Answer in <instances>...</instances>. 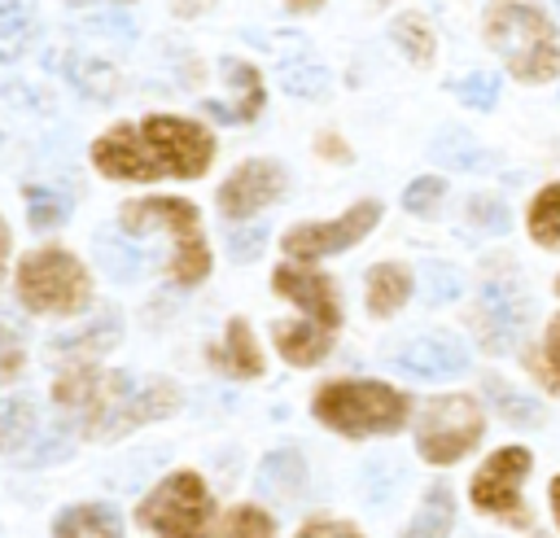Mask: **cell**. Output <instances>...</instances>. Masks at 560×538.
I'll return each instance as SVG.
<instances>
[{
    "label": "cell",
    "instance_id": "obj_1",
    "mask_svg": "<svg viewBox=\"0 0 560 538\" xmlns=\"http://www.w3.org/2000/svg\"><path fill=\"white\" fill-rule=\"evenodd\" d=\"M214 162V136L175 114H149L144 122H118L92 144V166L109 179H197Z\"/></svg>",
    "mask_w": 560,
    "mask_h": 538
},
{
    "label": "cell",
    "instance_id": "obj_2",
    "mask_svg": "<svg viewBox=\"0 0 560 538\" xmlns=\"http://www.w3.org/2000/svg\"><path fill=\"white\" fill-rule=\"evenodd\" d=\"M271 289L302 311L298 324H276L271 328V341H276L280 359L293 363V367H315L319 359H328L332 337L341 328V306H337L332 280L324 271H315V267L284 262V267H276Z\"/></svg>",
    "mask_w": 560,
    "mask_h": 538
},
{
    "label": "cell",
    "instance_id": "obj_3",
    "mask_svg": "<svg viewBox=\"0 0 560 538\" xmlns=\"http://www.w3.org/2000/svg\"><path fill=\"white\" fill-rule=\"evenodd\" d=\"M481 31L512 79L551 83L560 74V31L534 0H494L481 17Z\"/></svg>",
    "mask_w": 560,
    "mask_h": 538
},
{
    "label": "cell",
    "instance_id": "obj_4",
    "mask_svg": "<svg viewBox=\"0 0 560 538\" xmlns=\"http://www.w3.org/2000/svg\"><path fill=\"white\" fill-rule=\"evenodd\" d=\"M311 411L346 437L398 433L407 424V398L385 381H328L315 389Z\"/></svg>",
    "mask_w": 560,
    "mask_h": 538
},
{
    "label": "cell",
    "instance_id": "obj_5",
    "mask_svg": "<svg viewBox=\"0 0 560 538\" xmlns=\"http://www.w3.org/2000/svg\"><path fill=\"white\" fill-rule=\"evenodd\" d=\"M118 223L122 232H153V227H166L171 241H175V254H171V267L166 276L175 284H201L210 276V245L201 236V214L192 201L184 197H136L118 210Z\"/></svg>",
    "mask_w": 560,
    "mask_h": 538
},
{
    "label": "cell",
    "instance_id": "obj_6",
    "mask_svg": "<svg viewBox=\"0 0 560 538\" xmlns=\"http://www.w3.org/2000/svg\"><path fill=\"white\" fill-rule=\"evenodd\" d=\"M18 302L35 315H74L92 302V276L70 249H31L18 262Z\"/></svg>",
    "mask_w": 560,
    "mask_h": 538
},
{
    "label": "cell",
    "instance_id": "obj_7",
    "mask_svg": "<svg viewBox=\"0 0 560 538\" xmlns=\"http://www.w3.org/2000/svg\"><path fill=\"white\" fill-rule=\"evenodd\" d=\"M214 516V499L197 472H171L162 477L136 507V521L153 529L158 538H206Z\"/></svg>",
    "mask_w": 560,
    "mask_h": 538
},
{
    "label": "cell",
    "instance_id": "obj_8",
    "mask_svg": "<svg viewBox=\"0 0 560 538\" xmlns=\"http://www.w3.org/2000/svg\"><path fill=\"white\" fill-rule=\"evenodd\" d=\"M481 429H486V416L477 407V398L468 394H442V398H429L420 407V424H416V451L424 464H455L464 459L477 442H481Z\"/></svg>",
    "mask_w": 560,
    "mask_h": 538
},
{
    "label": "cell",
    "instance_id": "obj_9",
    "mask_svg": "<svg viewBox=\"0 0 560 538\" xmlns=\"http://www.w3.org/2000/svg\"><path fill=\"white\" fill-rule=\"evenodd\" d=\"M127 394H131L127 372H101V367H92V363H70V367L52 381V402L79 411L88 437H105V429H109V420L118 416V407H122Z\"/></svg>",
    "mask_w": 560,
    "mask_h": 538
},
{
    "label": "cell",
    "instance_id": "obj_10",
    "mask_svg": "<svg viewBox=\"0 0 560 538\" xmlns=\"http://www.w3.org/2000/svg\"><path fill=\"white\" fill-rule=\"evenodd\" d=\"M529 468H534V455H529L525 446H503V451H494V455L477 468V477H472V490H468L472 503H477L481 512H490V516H499V521L525 529V525H529V507L521 503V481L529 477Z\"/></svg>",
    "mask_w": 560,
    "mask_h": 538
},
{
    "label": "cell",
    "instance_id": "obj_11",
    "mask_svg": "<svg viewBox=\"0 0 560 538\" xmlns=\"http://www.w3.org/2000/svg\"><path fill=\"white\" fill-rule=\"evenodd\" d=\"M381 219V206L376 201H354L346 214L328 219V223H298L284 232V254L289 258H324V254H341L350 245H359Z\"/></svg>",
    "mask_w": 560,
    "mask_h": 538
},
{
    "label": "cell",
    "instance_id": "obj_12",
    "mask_svg": "<svg viewBox=\"0 0 560 538\" xmlns=\"http://www.w3.org/2000/svg\"><path fill=\"white\" fill-rule=\"evenodd\" d=\"M280 192H284V171H280V162L254 157V162H241V166L219 184V210H223L228 219H249V214H258L262 206H271Z\"/></svg>",
    "mask_w": 560,
    "mask_h": 538
},
{
    "label": "cell",
    "instance_id": "obj_13",
    "mask_svg": "<svg viewBox=\"0 0 560 538\" xmlns=\"http://www.w3.org/2000/svg\"><path fill=\"white\" fill-rule=\"evenodd\" d=\"M175 407H179V389H175L171 381H153V385H144V389H131V394L122 398L118 416L109 420L105 442H109V437H122V433H131V429H140V424H149V420H162V416H171Z\"/></svg>",
    "mask_w": 560,
    "mask_h": 538
},
{
    "label": "cell",
    "instance_id": "obj_14",
    "mask_svg": "<svg viewBox=\"0 0 560 538\" xmlns=\"http://www.w3.org/2000/svg\"><path fill=\"white\" fill-rule=\"evenodd\" d=\"M394 363H398L402 372H411V376L438 381V376H451V372L468 367V354H464V346H455V341H446V337H416V341H407V346L394 354Z\"/></svg>",
    "mask_w": 560,
    "mask_h": 538
},
{
    "label": "cell",
    "instance_id": "obj_15",
    "mask_svg": "<svg viewBox=\"0 0 560 538\" xmlns=\"http://www.w3.org/2000/svg\"><path fill=\"white\" fill-rule=\"evenodd\" d=\"M223 74H228L236 101H232V105H206V109H210L214 118H223V122H249V118L262 109V79H258V70H254L249 61L228 57V61H223Z\"/></svg>",
    "mask_w": 560,
    "mask_h": 538
},
{
    "label": "cell",
    "instance_id": "obj_16",
    "mask_svg": "<svg viewBox=\"0 0 560 538\" xmlns=\"http://www.w3.org/2000/svg\"><path fill=\"white\" fill-rule=\"evenodd\" d=\"M481 315H486V346H490V350H508V341H512V337L521 332V324H525V306H521V297H516L508 284L486 289Z\"/></svg>",
    "mask_w": 560,
    "mask_h": 538
},
{
    "label": "cell",
    "instance_id": "obj_17",
    "mask_svg": "<svg viewBox=\"0 0 560 538\" xmlns=\"http://www.w3.org/2000/svg\"><path fill=\"white\" fill-rule=\"evenodd\" d=\"M118 315H101V319H92L88 328H79V332H61V337H52L48 341V354H57V359H74V363H92L96 354H105L114 341H118Z\"/></svg>",
    "mask_w": 560,
    "mask_h": 538
},
{
    "label": "cell",
    "instance_id": "obj_18",
    "mask_svg": "<svg viewBox=\"0 0 560 538\" xmlns=\"http://www.w3.org/2000/svg\"><path fill=\"white\" fill-rule=\"evenodd\" d=\"M52 538H122V521L109 503H74L52 521Z\"/></svg>",
    "mask_w": 560,
    "mask_h": 538
},
{
    "label": "cell",
    "instance_id": "obj_19",
    "mask_svg": "<svg viewBox=\"0 0 560 538\" xmlns=\"http://www.w3.org/2000/svg\"><path fill=\"white\" fill-rule=\"evenodd\" d=\"M411 297V271L402 262H376L368 271V311L376 319L402 311V302Z\"/></svg>",
    "mask_w": 560,
    "mask_h": 538
},
{
    "label": "cell",
    "instance_id": "obj_20",
    "mask_svg": "<svg viewBox=\"0 0 560 538\" xmlns=\"http://www.w3.org/2000/svg\"><path fill=\"white\" fill-rule=\"evenodd\" d=\"M210 359H214L228 376H241V381L262 376V354H258L254 332H249L245 319H232V324H228V332H223V350H214Z\"/></svg>",
    "mask_w": 560,
    "mask_h": 538
},
{
    "label": "cell",
    "instance_id": "obj_21",
    "mask_svg": "<svg viewBox=\"0 0 560 538\" xmlns=\"http://www.w3.org/2000/svg\"><path fill=\"white\" fill-rule=\"evenodd\" d=\"M451 525H455V494L438 481V486H429V494L420 499V507H416L411 525L402 529V538H446Z\"/></svg>",
    "mask_w": 560,
    "mask_h": 538
},
{
    "label": "cell",
    "instance_id": "obj_22",
    "mask_svg": "<svg viewBox=\"0 0 560 538\" xmlns=\"http://www.w3.org/2000/svg\"><path fill=\"white\" fill-rule=\"evenodd\" d=\"M35 39V0H0V61H13Z\"/></svg>",
    "mask_w": 560,
    "mask_h": 538
},
{
    "label": "cell",
    "instance_id": "obj_23",
    "mask_svg": "<svg viewBox=\"0 0 560 538\" xmlns=\"http://www.w3.org/2000/svg\"><path fill=\"white\" fill-rule=\"evenodd\" d=\"M302 481H306V468H302L298 451H289V446L276 451V455H267L262 468H258V486L267 494H276V499H293L302 490Z\"/></svg>",
    "mask_w": 560,
    "mask_h": 538
},
{
    "label": "cell",
    "instance_id": "obj_24",
    "mask_svg": "<svg viewBox=\"0 0 560 538\" xmlns=\"http://www.w3.org/2000/svg\"><path fill=\"white\" fill-rule=\"evenodd\" d=\"M529 236L542 249H560V184H547L529 206Z\"/></svg>",
    "mask_w": 560,
    "mask_h": 538
},
{
    "label": "cell",
    "instance_id": "obj_25",
    "mask_svg": "<svg viewBox=\"0 0 560 538\" xmlns=\"http://www.w3.org/2000/svg\"><path fill=\"white\" fill-rule=\"evenodd\" d=\"M35 433V407L26 398H0V455L26 446Z\"/></svg>",
    "mask_w": 560,
    "mask_h": 538
},
{
    "label": "cell",
    "instance_id": "obj_26",
    "mask_svg": "<svg viewBox=\"0 0 560 538\" xmlns=\"http://www.w3.org/2000/svg\"><path fill=\"white\" fill-rule=\"evenodd\" d=\"M389 35H394V44H398L416 66H429V61H433V31H429V22H424L420 13H402V17H394Z\"/></svg>",
    "mask_w": 560,
    "mask_h": 538
},
{
    "label": "cell",
    "instance_id": "obj_27",
    "mask_svg": "<svg viewBox=\"0 0 560 538\" xmlns=\"http://www.w3.org/2000/svg\"><path fill=\"white\" fill-rule=\"evenodd\" d=\"M66 214H70V201L57 188H44V184H31L26 188V219H31V227L48 232V227L66 223Z\"/></svg>",
    "mask_w": 560,
    "mask_h": 538
},
{
    "label": "cell",
    "instance_id": "obj_28",
    "mask_svg": "<svg viewBox=\"0 0 560 538\" xmlns=\"http://www.w3.org/2000/svg\"><path fill=\"white\" fill-rule=\"evenodd\" d=\"M219 538H276V521H271L262 507L241 503V507H232V512L223 516Z\"/></svg>",
    "mask_w": 560,
    "mask_h": 538
},
{
    "label": "cell",
    "instance_id": "obj_29",
    "mask_svg": "<svg viewBox=\"0 0 560 538\" xmlns=\"http://www.w3.org/2000/svg\"><path fill=\"white\" fill-rule=\"evenodd\" d=\"M70 74H74V83L83 87V92H92L96 101H109V92H114V70L105 66V61H96V57H79L74 66H70Z\"/></svg>",
    "mask_w": 560,
    "mask_h": 538
},
{
    "label": "cell",
    "instance_id": "obj_30",
    "mask_svg": "<svg viewBox=\"0 0 560 538\" xmlns=\"http://www.w3.org/2000/svg\"><path fill=\"white\" fill-rule=\"evenodd\" d=\"M446 192V184L438 179V175H420V179H411L407 184V192H402V206L411 210V214H429L433 206H438V197Z\"/></svg>",
    "mask_w": 560,
    "mask_h": 538
},
{
    "label": "cell",
    "instance_id": "obj_31",
    "mask_svg": "<svg viewBox=\"0 0 560 538\" xmlns=\"http://www.w3.org/2000/svg\"><path fill=\"white\" fill-rule=\"evenodd\" d=\"M455 96H459L464 105H472V109H490L494 96H499V83H494L490 74H468V79L455 83Z\"/></svg>",
    "mask_w": 560,
    "mask_h": 538
},
{
    "label": "cell",
    "instance_id": "obj_32",
    "mask_svg": "<svg viewBox=\"0 0 560 538\" xmlns=\"http://www.w3.org/2000/svg\"><path fill=\"white\" fill-rule=\"evenodd\" d=\"M486 389H490V398L503 407V416H508L512 424H525V420L534 424V420H538V407H534L529 398H512V394H508L499 381H486Z\"/></svg>",
    "mask_w": 560,
    "mask_h": 538
},
{
    "label": "cell",
    "instance_id": "obj_33",
    "mask_svg": "<svg viewBox=\"0 0 560 538\" xmlns=\"http://www.w3.org/2000/svg\"><path fill=\"white\" fill-rule=\"evenodd\" d=\"M26 367V350H22V337L0 328V381H18Z\"/></svg>",
    "mask_w": 560,
    "mask_h": 538
},
{
    "label": "cell",
    "instance_id": "obj_34",
    "mask_svg": "<svg viewBox=\"0 0 560 538\" xmlns=\"http://www.w3.org/2000/svg\"><path fill=\"white\" fill-rule=\"evenodd\" d=\"M298 538H363L354 525H346V521H337V516H315V521H306L302 529H298Z\"/></svg>",
    "mask_w": 560,
    "mask_h": 538
},
{
    "label": "cell",
    "instance_id": "obj_35",
    "mask_svg": "<svg viewBox=\"0 0 560 538\" xmlns=\"http://www.w3.org/2000/svg\"><path fill=\"white\" fill-rule=\"evenodd\" d=\"M542 372H547V381L560 389V315L547 324V332H542Z\"/></svg>",
    "mask_w": 560,
    "mask_h": 538
},
{
    "label": "cell",
    "instance_id": "obj_36",
    "mask_svg": "<svg viewBox=\"0 0 560 538\" xmlns=\"http://www.w3.org/2000/svg\"><path fill=\"white\" fill-rule=\"evenodd\" d=\"M262 241H267V232H262V227H249V232H236V236H232V258H258V249H262Z\"/></svg>",
    "mask_w": 560,
    "mask_h": 538
},
{
    "label": "cell",
    "instance_id": "obj_37",
    "mask_svg": "<svg viewBox=\"0 0 560 538\" xmlns=\"http://www.w3.org/2000/svg\"><path fill=\"white\" fill-rule=\"evenodd\" d=\"M433 284H438V297H455V289H459V284H451V280H446V271H442V267H433Z\"/></svg>",
    "mask_w": 560,
    "mask_h": 538
},
{
    "label": "cell",
    "instance_id": "obj_38",
    "mask_svg": "<svg viewBox=\"0 0 560 538\" xmlns=\"http://www.w3.org/2000/svg\"><path fill=\"white\" fill-rule=\"evenodd\" d=\"M9 245H13L9 241V223L0 219V280H4V267H9Z\"/></svg>",
    "mask_w": 560,
    "mask_h": 538
},
{
    "label": "cell",
    "instance_id": "obj_39",
    "mask_svg": "<svg viewBox=\"0 0 560 538\" xmlns=\"http://www.w3.org/2000/svg\"><path fill=\"white\" fill-rule=\"evenodd\" d=\"M547 499H551V512H556V525H560V472L551 477V490H547Z\"/></svg>",
    "mask_w": 560,
    "mask_h": 538
},
{
    "label": "cell",
    "instance_id": "obj_40",
    "mask_svg": "<svg viewBox=\"0 0 560 538\" xmlns=\"http://www.w3.org/2000/svg\"><path fill=\"white\" fill-rule=\"evenodd\" d=\"M284 4H289L293 13H315V9L324 4V0H284Z\"/></svg>",
    "mask_w": 560,
    "mask_h": 538
},
{
    "label": "cell",
    "instance_id": "obj_41",
    "mask_svg": "<svg viewBox=\"0 0 560 538\" xmlns=\"http://www.w3.org/2000/svg\"><path fill=\"white\" fill-rule=\"evenodd\" d=\"M319 149H324L328 157H346V149H341V144H337L332 136H324V140H319Z\"/></svg>",
    "mask_w": 560,
    "mask_h": 538
},
{
    "label": "cell",
    "instance_id": "obj_42",
    "mask_svg": "<svg viewBox=\"0 0 560 538\" xmlns=\"http://www.w3.org/2000/svg\"><path fill=\"white\" fill-rule=\"evenodd\" d=\"M206 4H210V0H175V9H179V13H201Z\"/></svg>",
    "mask_w": 560,
    "mask_h": 538
},
{
    "label": "cell",
    "instance_id": "obj_43",
    "mask_svg": "<svg viewBox=\"0 0 560 538\" xmlns=\"http://www.w3.org/2000/svg\"><path fill=\"white\" fill-rule=\"evenodd\" d=\"M556 293H560V280H556Z\"/></svg>",
    "mask_w": 560,
    "mask_h": 538
},
{
    "label": "cell",
    "instance_id": "obj_44",
    "mask_svg": "<svg viewBox=\"0 0 560 538\" xmlns=\"http://www.w3.org/2000/svg\"><path fill=\"white\" fill-rule=\"evenodd\" d=\"M74 4H83V0H74Z\"/></svg>",
    "mask_w": 560,
    "mask_h": 538
},
{
    "label": "cell",
    "instance_id": "obj_45",
    "mask_svg": "<svg viewBox=\"0 0 560 538\" xmlns=\"http://www.w3.org/2000/svg\"><path fill=\"white\" fill-rule=\"evenodd\" d=\"M556 4H560V0H556Z\"/></svg>",
    "mask_w": 560,
    "mask_h": 538
}]
</instances>
